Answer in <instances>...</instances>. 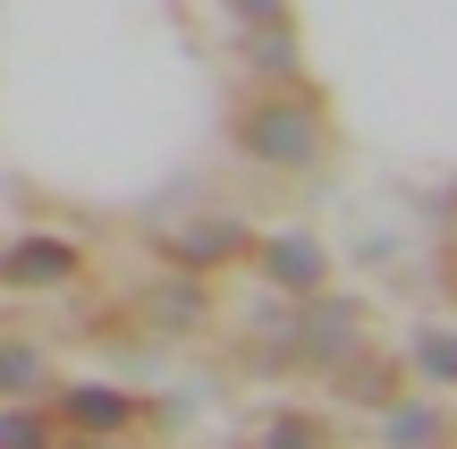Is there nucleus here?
Here are the masks:
<instances>
[{"mask_svg": "<svg viewBox=\"0 0 457 449\" xmlns=\"http://www.w3.org/2000/svg\"><path fill=\"white\" fill-rule=\"evenodd\" d=\"M415 373H424V382H457V331H424L415 339Z\"/></svg>", "mask_w": 457, "mask_h": 449, "instance_id": "obj_14", "label": "nucleus"}, {"mask_svg": "<svg viewBox=\"0 0 457 449\" xmlns=\"http://www.w3.org/2000/svg\"><path fill=\"white\" fill-rule=\"evenodd\" d=\"M60 441V424L43 416V407H9V416H0V449H51Z\"/></svg>", "mask_w": 457, "mask_h": 449, "instance_id": "obj_11", "label": "nucleus"}, {"mask_svg": "<svg viewBox=\"0 0 457 449\" xmlns=\"http://www.w3.org/2000/svg\"><path fill=\"white\" fill-rule=\"evenodd\" d=\"M347 399H356V407H398V365H390V356H347Z\"/></svg>", "mask_w": 457, "mask_h": 449, "instance_id": "obj_9", "label": "nucleus"}, {"mask_svg": "<svg viewBox=\"0 0 457 449\" xmlns=\"http://www.w3.org/2000/svg\"><path fill=\"white\" fill-rule=\"evenodd\" d=\"M51 424H77V433H119V424H136V399L128 390H111V382H77V390H60V407H51Z\"/></svg>", "mask_w": 457, "mask_h": 449, "instance_id": "obj_5", "label": "nucleus"}, {"mask_svg": "<svg viewBox=\"0 0 457 449\" xmlns=\"http://www.w3.org/2000/svg\"><path fill=\"white\" fill-rule=\"evenodd\" d=\"M381 416H390V441L398 449H432V441H441V416H432V407H407V399H398V407H381Z\"/></svg>", "mask_w": 457, "mask_h": 449, "instance_id": "obj_13", "label": "nucleus"}, {"mask_svg": "<svg viewBox=\"0 0 457 449\" xmlns=\"http://www.w3.org/2000/svg\"><path fill=\"white\" fill-rule=\"evenodd\" d=\"M254 263H262V280H271V288L313 297V288H322V271H330V254L313 246L305 229H279V237H262V246H254Z\"/></svg>", "mask_w": 457, "mask_h": 449, "instance_id": "obj_3", "label": "nucleus"}, {"mask_svg": "<svg viewBox=\"0 0 457 449\" xmlns=\"http://www.w3.org/2000/svg\"><path fill=\"white\" fill-rule=\"evenodd\" d=\"M43 390H51L43 348H17V339H0V399H43Z\"/></svg>", "mask_w": 457, "mask_h": 449, "instance_id": "obj_8", "label": "nucleus"}, {"mask_svg": "<svg viewBox=\"0 0 457 449\" xmlns=\"http://www.w3.org/2000/svg\"><path fill=\"white\" fill-rule=\"evenodd\" d=\"M237 246H254V237H245L237 220H195V229H179V237H170L162 254H170L179 271H212V263H228Z\"/></svg>", "mask_w": 457, "mask_h": 449, "instance_id": "obj_6", "label": "nucleus"}, {"mask_svg": "<svg viewBox=\"0 0 457 449\" xmlns=\"http://www.w3.org/2000/svg\"><path fill=\"white\" fill-rule=\"evenodd\" d=\"M228 17L237 26H271V17H288V0H228Z\"/></svg>", "mask_w": 457, "mask_h": 449, "instance_id": "obj_15", "label": "nucleus"}, {"mask_svg": "<svg viewBox=\"0 0 457 449\" xmlns=\"http://www.w3.org/2000/svg\"><path fill=\"white\" fill-rule=\"evenodd\" d=\"M153 322H162V331H195V322H204V288H195V280L153 288Z\"/></svg>", "mask_w": 457, "mask_h": 449, "instance_id": "obj_10", "label": "nucleus"}, {"mask_svg": "<svg viewBox=\"0 0 457 449\" xmlns=\"http://www.w3.org/2000/svg\"><path fill=\"white\" fill-rule=\"evenodd\" d=\"M262 449H330V424L322 416H271L262 424Z\"/></svg>", "mask_w": 457, "mask_h": 449, "instance_id": "obj_12", "label": "nucleus"}, {"mask_svg": "<svg viewBox=\"0 0 457 449\" xmlns=\"http://www.w3.org/2000/svg\"><path fill=\"white\" fill-rule=\"evenodd\" d=\"M77 263L85 254L68 246V237H51V229L9 237V246H0V288H60V280H77Z\"/></svg>", "mask_w": 457, "mask_h": 449, "instance_id": "obj_2", "label": "nucleus"}, {"mask_svg": "<svg viewBox=\"0 0 457 449\" xmlns=\"http://www.w3.org/2000/svg\"><path fill=\"white\" fill-rule=\"evenodd\" d=\"M449 204H457V195H449Z\"/></svg>", "mask_w": 457, "mask_h": 449, "instance_id": "obj_17", "label": "nucleus"}, {"mask_svg": "<svg viewBox=\"0 0 457 449\" xmlns=\"http://www.w3.org/2000/svg\"><path fill=\"white\" fill-rule=\"evenodd\" d=\"M347 348H356V305L347 297H322V305L296 314V356H305V365H339Z\"/></svg>", "mask_w": 457, "mask_h": 449, "instance_id": "obj_4", "label": "nucleus"}, {"mask_svg": "<svg viewBox=\"0 0 457 449\" xmlns=\"http://www.w3.org/2000/svg\"><path fill=\"white\" fill-rule=\"evenodd\" d=\"M51 449H102V441H51Z\"/></svg>", "mask_w": 457, "mask_h": 449, "instance_id": "obj_16", "label": "nucleus"}, {"mask_svg": "<svg viewBox=\"0 0 457 449\" xmlns=\"http://www.w3.org/2000/svg\"><path fill=\"white\" fill-rule=\"evenodd\" d=\"M228 145L262 170H313L322 162V111H313V94H262L228 119Z\"/></svg>", "mask_w": 457, "mask_h": 449, "instance_id": "obj_1", "label": "nucleus"}, {"mask_svg": "<svg viewBox=\"0 0 457 449\" xmlns=\"http://www.w3.org/2000/svg\"><path fill=\"white\" fill-rule=\"evenodd\" d=\"M245 68H254V77H296V34H288V17H271V26H254L245 34Z\"/></svg>", "mask_w": 457, "mask_h": 449, "instance_id": "obj_7", "label": "nucleus"}]
</instances>
